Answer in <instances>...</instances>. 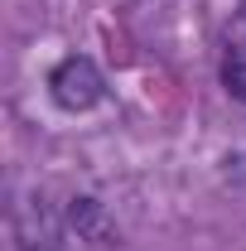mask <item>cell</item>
<instances>
[{
  "mask_svg": "<svg viewBox=\"0 0 246 251\" xmlns=\"http://www.w3.org/2000/svg\"><path fill=\"white\" fill-rule=\"evenodd\" d=\"M101 73H97L92 58H63L58 68H53V77H49V92H53V101H58L63 111H87V106H97L101 101Z\"/></svg>",
  "mask_w": 246,
  "mask_h": 251,
  "instance_id": "obj_1",
  "label": "cell"
},
{
  "mask_svg": "<svg viewBox=\"0 0 246 251\" xmlns=\"http://www.w3.org/2000/svg\"><path fill=\"white\" fill-rule=\"evenodd\" d=\"M222 82H227V92L246 101V5L232 15V25H227V58H222Z\"/></svg>",
  "mask_w": 246,
  "mask_h": 251,
  "instance_id": "obj_2",
  "label": "cell"
}]
</instances>
